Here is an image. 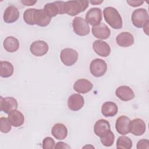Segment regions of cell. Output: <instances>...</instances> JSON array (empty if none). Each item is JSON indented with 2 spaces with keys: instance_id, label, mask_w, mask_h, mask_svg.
Listing matches in <instances>:
<instances>
[{
  "instance_id": "obj_28",
  "label": "cell",
  "mask_w": 149,
  "mask_h": 149,
  "mask_svg": "<svg viewBox=\"0 0 149 149\" xmlns=\"http://www.w3.org/2000/svg\"><path fill=\"white\" fill-rule=\"evenodd\" d=\"M36 9L29 8L26 9L23 13V20L25 23L29 25H34V15Z\"/></svg>"
},
{
  "instance_id": "obj_18",
  "label": "cell",
  "mask_w": 149,
  "mask_h": 149,
  "mask_svg": "<svg viewBox=\"0 0 149 149\" xmlns=\"http://www.w3.org/2000/svg\"><path fill=\"white\" fill-rule=\"evenodd\" d=\"M130 119L129 117L122 115L116 120L115 128L118 133L122 135H125L129 133V123Z\"/></svg>"
},
{
  "instance_id": "obj_22",
  "label": "cell",
  "mask_w": 149,
  "mask_h": 149,
  "mask_svg": "<svg viewBox=\"0 0 149 149\" xmlns=\"http://www.w3.org/2000/svg\"><path fill=\"white\" fill-rule=\"evenodd\" d=\"M8 119L11 125L16 127L21 126L24 122V116L19 111L16 109L10 111L8 113Z\"/></svg>"
},
{
  "instance_id": "obj_33",
  "label": "cell",
  "mask_w": 149,
  "mask_h": 149,
  "mask_svg": "<svg viewBox=\"0 0 149 149\" xmlns=\"http://www.w3.org/2000/svg\"><path fill=\"white\" fill-rule=\"evenodd\" d=\"M127 3L132 7H137L141 6L143 3L144 1H127Z\"/></svg>"
},
{
  "instance_id": "obj_10",
  "label": "cell",
  "mask_w": 149,
  "mask_h": 149,
  "mask_svg": "<svg viewBox=\"0 0 149 149\" xmlns=\"http://www.w3.org/2000/svg\"><path fill=\"white\" fill-rule=\"evenodd\" d=\"M146 126L144 121L140 118L130 120L129 123V132L136 136L143 135L146 132Z\"/></svg>"
},
{
  "instance_id": "obj_5",
  "label": "cell",
  "mask_w": 149,
  "mask_h": 149,
  "mask_svg": "<svg viewBox=\"0 0 149 149\" xmlns=\"http://www.w3.org/2000/svg\"><path fill=\"white\" fill-rule=\"evenodd\" d=\"M74 32L78 36H85L89 34L90 29L88 23L81 17H76L72 21Z\"/></svg>"
},
{
  "instance_id": "obj_29",
  "label": "cell",
  "mask_w": 149,
  "mask_h": 149,
  "mask_svg": "<svg viewBox=\"0 0 149 149\" xmlns=\"http://www.w3.org/2000/svg\"><path fill=\"white\" fill-rule=\"evenodd\" d=\"M115 140V136L112 132L110 131L105 135L100 137V141L102 145L105 147H110L112 146Z\"/></svg>"
},
{
  "instance_id": "obj_4",
  "label": "cell",
  "mask_w": 149,
  "mask_h": 149,
  "mask_svg": "<svg viewBox=\"0 0 149 149\" xmlns=\"http://www.w3.org/2000/svg\"><path fill=\"white\" fill-rule=\"evenodd\" d=\"M65 2L55 1L45 4L44 7V10L46 13L52 18L56 16L58 14H65Z\"/></svg>"
},
{
  "instance_id": "obj_23",
  "label": "cell",
  "mask_w": 149,
  "mask_h": 149,
  "mask_svg": "<svg viewBox=\"0 0 149 149\" xmlns=\"http://www.w3.org/2000/svg\"><path fill=\"white\" fill-rule=\"evenodd\" d=\"M52 135L57 140H63L68 135V129L62 123H58L55 124L51 130Z\"/></svg>"
},
{
  "instance_id": "obj_27",
  "label": "cell",
  "mask_w": 149,
  "mask_h": 149,
  "mask_svg": "<svg viewBox=\"0 0 149 149\" xmlns=\"http://www.w3.org/2000/svg\"><path fill=\"white\" fill-rule=\"evenodd\" d=\"M133 143L132 140L127 136H119L116 141V148L118 149L125 148L130 149L132 147Z\"/></svg>"
},
{
  "instance_id": "obj_16",
  "label": "cell",
  "mask_w": 149,
  "mask_h": 149,
  "mask_svg": "<svg viewBox=\"0 0 149 149\" xmlns=\"http://www.w3.org/2000/svg\"><path fill=\"white\" fill-rule=\"evenodd\" d=\"M116 95L122 101H129L133 100L135 94L133 90L127 86H119L115 91Z\"/></svg>"
},
{
  "instance_id": "obj_11",
  "label": "cell",
  "mask_w": 149,
  "mask_h": 149,
  "mask_svg": "<svg viewBox=\"0 0 149 149\" xmlns=\"http://www.w3.org/2000/svg\"><path fill=\"white\" fill-rule=\"evenodd\" d=\"M18 104L17 100L12 97L0 98V108L1 111L5 113H9L10 111L17 109Z\"/></svg>"
},
{
  "instance_id": "obj_35",
  "label": "cell",
  "mask_w": 149,
  "mask_h": 149,
  "mask_svg": "<svg viewBox=\"0 0 149 149\" xmlns=\"http://www.w3.org/2000/svg\"><path fill=\"white\" fill-rule=\"evenodd\" d=\"M21 2L25 6H33L37 1H21Z\"/></svg>"
},
{
  "instance_id": "obj_36",
  "label": "cell",
  "mask_w": 149,
  "mask_h": 149,
  "mask_svg": "<svg viewBox=\"0 0 149 149\" xmlns=\"http://www.w3.org/2000/svg\"><path fill=\"white\" fill-rule=\"evenodd\" d=\"M90 2L91 4L95 5H99V4L101 3H102L103 1H90Z\"/></svg>"
},
{
  "instance_id": "obj_12",
  "label": "cell",
  "mask_w": 149,
  "mask_h": 149,
  "mask_svg": "<svg viewBox=\"0 0 149 149\" xmlns=\"http://www.w3.org/2000/svg\"><path fill=\"white\" fill-rule=\"evenodd\" d=\"M93 35L97 38L105 40L109 37L111 35V30L108 27L103 23L93 26L91 29Z\"/></svg>"
},
{
  "instance_id": "obj_26",
  "label": "cell",
  "mask_w": 149,
  "mask_h": 149,
  "mask_svg": "<svg viewBox=\"0 0 149 149\" xmlns=\"http://www.w3.org/2000/svg\"><path fill=\"white\" fill-rule=\"evenodd\" d=\"M0 76L3 78L10 77L13 73V66L8 61H1L0 63Z\"/></svg>"
},
{
  "instance_id": "obj_19",
  "label": "cell",
  "mask_w": 149,
  "mask_h": 149,
  "mask_svg": "<svg viewBox=\"0 0 149 149\" xmlns=\"http://www.w3.org/2000/svg\"><path fill=\"white\" fill-rule=\"evenodd\" d=\"M111 131L110 124L105 119L97 120L94 126V133L98 137H101Z\"/></svg>"
},
{
  "instance_id": "obj_2",
  "label": "cell",
  "mask_w": 149,
  "mask_h": 149,
  "mask_svg": "<svg viewBox=\"0 0 149 149\" xmlns=\"http://www.w3.org/2000/svg\"><path fill=\"white\" fill-rule=\"evenodd\" d=\"M87 1H69L65 2V10L67 15L74 16L79 13L84 12L88 6Z\"/></svg>"
},
{
  "instance_id": "obj_31",
  "label": "cell",
  "mask_w": 149,
  "mask_h": 149,
  "mask_svg": "<svg viewBox=\"0 0 149 149\" xmlns=\"http://www.w3.org/2000/svg\"><path fill=\"white\" fill-rule=\"evenodd\" d=\"M55 142L52 138L50 137H47L44 139L42 141L43 149H52L55 148Z\"/></svg>"
},
{
  "instance_id": "obj_20",
  "label": "cell",
  "mask_w": 149,
  "mask_h": 149,
  "mask_svg": "<svg viewBox=\"0 0 149 149\" xmlns=\"http://www.w3.org/2000/svg\"><path fill=\"white\" fill-rule=\"evenodd\" d=\"M93 87L92 83L88 80L80 79L75 81L73 84V89L78 93L86 94L90 91Z\"/></svg>"
},
{
  "instance_id": "obj_25",
  "label": "cell",
  "mask_w": 149,
  "mask_h": 149,
  "mask_svg": "<svg viewBox=\"0 0 149 149\" xmlns=\"http://www.w3.org/2000/svg\"><path fill=\"white\" fill-rule=\"evenodd\" d=\"M4 49L8 52H15L19 48V41L15 37H7L3 42Z\"/></svg>"
},
{
  "instance_id": "obj_34",
  "label": "cell",
  "mask_w": 149,
  "mask_h": 149,
  "mask_svg": "<svg viewBox=\"0 0 149 149\" xmlns=\"http://www.w3.org/2000/svg\"><path fill=\"white\" fill-rule=\"evenodd\" d=\"M70 146H69L68 144L62 142V141H59L58 142L55 146V148L58 149V148H70Z\"/></svg>"
},
{
  "instance_id": "obj_7",
  "label": "cell",
  "mask_w": 149,
  "mask_h": 149,
  "mask_svg": "<svg viewBox=\"0 0 149 149\" xmlns=\"http://www.w3.org/2000/svg\"><path fill=\"white\" fill-rule=\"evenodd\" d=\"M78 52L72 48H66L63 49L60 54L62 62L67 66L73 65L77 61Z\"/></svg>"
},
{
  "instance_id": "obj_13",
  "label": "cell",
  "mask_w": 149,
  "mask_h": 149,
  "mask_svg": "<svg viewBox=\"0 0 149 149\" xmlns=\"http://www.w3.org/2000/svg\"><path fill=\"white\" fill-rule=\"evenodd\" d=\"M84 104V100L79 94H73L68 100V108L73 111H77L82 108Z\"/></svg>"
},
{
  "instance_id": "obj_32",
  "label": "cell",
  "mask_w": 149,
  "mask_h": 149,
  "mask_svg": "<svg viewBox=\"0 0 149 149\" xmlns=\"http://www.w3.org/2000/svg\"><path fill=\"white\" fill-rule=\"evenodd\" d=\"M137 148H149V142L147 139H141L137 143Z\"/></svg>"
},
{
  "instance_id": "obj_14",
  "label": "cell",
  "mask_w": 149,
  "mask_h": 149,
  "mask_svg": "<svg viewBox=\"0 0 149 149\" xmlns=\"http://www.w3.org/2000/svg\"><path fill=\"white\" fill-rule=\"evenodd\" d=\"M93 48L94 52L100 56L107 57L111 53L109 45L102 40H95L93 44Z\"/></svg>"
},
{
  "instance_id": "obj_24",
  "label": "cell",
  "mask_w": 149,
  "mask_h": 149,
  "mask_svg": "<svg viewBox=\"0 0 149 149\" xmlns=\"http://www.w3.org/2000/svg\"><path fill=\"white\" fill-rule=\"evenodd\" d=\"M117 105L112 101L104 102L101 107V113L105 117H113L118 113Z\"/></svg>"
},
{
  "instance_id": "obj_21",
  "label": "cell",
  "mask_w": 149,
  "mask_h": 149,
  "mask_svg": "<svg viewBox=\"0 0 149 149\" xmlns=\"http://www.w3.org/2000/svg\"><path fill=\"white\" fill-rule=\"evenodd\" d=\"M117 44L121 47H129L134 44L133 36L129 32H122L119 34L116 38Z\"/></svg>"
},
{
  "instance_id": "obj_3",
  "label": "cell",
  "mask_w": 149,
  "mask_h": 149,
  "mask_svg": "<svg viewBox=\"0 0 149 149\" xmlns=\"http://www.w3.org/2000/svg\"><path fill=\"white\" fill-rule=\"evenodd\" d=\"M131 20L133 24L137 27L141 28L149 23V17L147 10L144 8L135 9L132 15Z\"/></svg>"
},
{
  "instance_id": "obj_8",
  "label": "cell",
  "mask_w": 149,
  "mask_h": 149,
  "mask_svg": "<svg viewBox=\"0 0 149 149\" xmlns=\"http://www.w3.org/2000/svg\"><path fill=\"white\" fill-rule=\"evenodd\" d=\"M102 19V10L99 8H92L86 14V22L92 26L100 24Z\"/></svg>"
},
{
  "instance_id": "obj_17",
  "label": "cell",
  "mask_w": 149,
  "mask_h": 149,
  "mask_svg": "<svg viewBox=\"0 0 149 149\" xmlns=\"http://www.w3.org/2000/svg\"><path fill=\"white\" fill-rule=\"evenodd\" d=\"M20 16L18 9L14 5L8 6L3 15V21L6 23H12L17 20Z\"/></svg>"
},
{
  "instance_id": "obj_15",
  "label": "cell",
  "mask_w": 149,
  "mask_h": 149,
  "mask_svg": "<svg viewBox=\"0 0 149 149\" xmlns=\"http://www.w3.org/2000/svg\"><path fill=\"white\" fill-rule=\"evenodd\" d=\"M51 17H49L44 9H36L34 15V22L35 24L40 27H45L48 26L51 21Z\"/></svg>"
},
{
  "instance_id": "obj_6",
  "label": "cell",
  "mask_w": 149,
  "mask_h": 149,
  "mask_svg": "<svg viewBox=\"0 0 149 149\" xmlns=\"http://www.w3.org/2000/svg\"><path fill=\"white\" fill-rule=\"evenodd\" d=\"M107 64L104 60L96 58L91 62L90 71L93 76L100 77L105 74L107 70Z\"/></svg>"
},
{
  "instance_id": "obj_1",
  "label": "cell",
  "mask_w": 149,
  "mask_h": 149,
  "mask_svg": "<svg viewBox=\"0 0 149 149\" xmlns=\"http://www.w3.org/2000/svg\"><path fill=\"white\" fill-rule=\"evenodd\" d=\"M104 17L105 22L113 29H120L123 23L122 17L119 12L112 6L106 7L103 10Z\"/></svg>"
},
{
  "instance_id": "obj_30",
  "label": "cell",
  "mask_w": 149,
  "mask_h": 149,
  "mask_svg": "<svg viewBox=\"0 0 149 149\" xmlns=\"http://www.w3.org/2000/svg\"><path fill=\"white\" fill-rule=\"evenodd\" d=\"M12 125L8 118L1 117L0 118V130L3 133L9 132L12 128Z\"/></svg>"
},
{
  "instance_id": "obj_9",
  "label": "cell",
  "mask_w": 149,
  "mask_h": 149,
  "mask_svg": "<svg viewBox=\"0 0 149 149\" xmlns=\"http://www.w3.org/2000/svg\"><path fill=\"white\" fill-rule=\"evenodd\" d=\"M49 49L48 44L42 40H37L31 43L30 47L31 53L36 56H42L45 55Z\"/></svg>"
}]
</instances>
